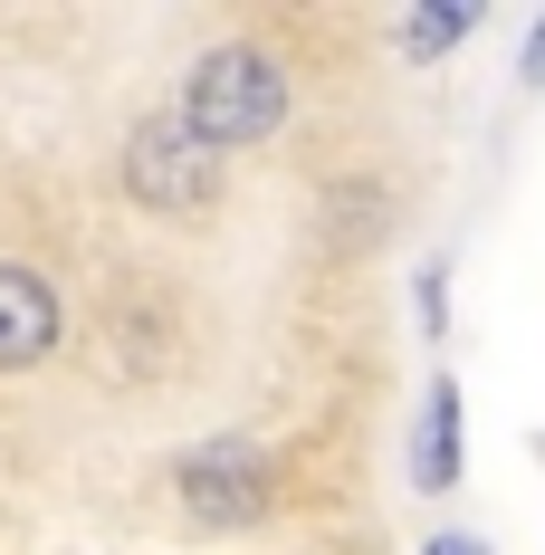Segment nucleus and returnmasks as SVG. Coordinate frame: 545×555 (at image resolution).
<instances>
[{
    "instance_id": "nucleus-1",
    "label": "nucleus",
    "mask_w": 545,
    "mask_h": 555,
    "mask_svg": "<svg viewBox=\"0 0 545 555\" xmlns=\"http://www.w3.org/2000/svg\"><path fill=\"white\" fill-rule=\"evenodd\" d=\"M277 115H287V67H277L269 49L230 39V49L192 57V77H182V125H192L211 154H239V144L277 134Z\"/></svg>"
},
{
    "instance_id": "nucleus-2",
    "label": "nucleus",
    "mask_w": 545,
    "mask_h": 555,
    "mask_svg": "<svg viewBox=\"0 0 545 555\" xmlns=\"http://www.w3.org/2000/svg\"><path fill=\"white\" fill-rule=\"evenodd\" d=\"M125 192L144 202V211H164V221H202L220 202V154L172 115H144L134 134H125Z\"/></svg>"
},
{
    "instance_id": "nucleus-3",
    "label": "nucleus",
    "mask_w": 545,
    "mask_h": 555,
    "mask_svg": "<svg viewBox=\"0 0 545 555\" xmlns=\"http://www.w3.org/2000/svg\"><path fill=\"white\" fill-rule=\"evenodd\" d=\"M172 489H182V507L202 527H259L269 517V460L239 441H202L172 460Z\"/></svg>"
},
{
    "instance_id": "nucleus-4",
    "label": "nucleus",
    "mask_w": 545,
    "mask_h": 555,
    "mask_svg": "<svg viewBox=\"0 0 545 555\" xmlns=\"http://www.w3.org/2000/svg\"><path fill=\"white\" fill-rule=\"evenodd\" d=\"M57 345V287L20 259H0V374H29Z\"/></svg>"
},
{
    "instance_id": "nucleus-5",
    "label": "nucleus",
    "mask_w": 545,
    "mask_h": 555,
    "mask_svg": "<svg viewBox=\"0 0 545 555\" xmlns=\"http://www.w3.org/2000/svg\"><path fill=\"white\" fill-rule=\"evenodd\" d=\"M459 441H469L459 384H431V402H421V441H412V479H421V489H450V479H459Z\"/></svg>"
},
{
    "instance_id": "nucleus-6",
    "label": "nucleus",
    "mask_w": 545,
    "mask_h": 555,
    "mask_svg": "<svg viewBox=\"0 0 545 555\" xmlns=\"http://www.w3.org/2000/svg\"><path fill=\"white\" fill-rule=\"evenodd\" d=\"M479 20H489L479 0H431V10H412V20H402V57H440V49H459Z\"/></svg>"
},
{
    "instance_id": "nucleus-7",
    "label": "nucleus",
    "mask_w": 545,
    "mask_h": 555,
    "mask_svg": "<svg viewBox=\"0 0 545 555\" xmlns=\"http://www.w3.org/2000/svg\"><path fill=\"white\" fill-rule=\"evenodd\" d=\"M421 555H479V546H469V537H431Z\"/></svg>"
},
{
    "instance_id": "nucleus-8",
    "label": "nucleus",
    "mask_w": 545,
    "mask_h": 555,
    "mask_svg": "<svg viewBox=\"0 0 545 555\" xmlns=\"http://www.w3.org/2000/svg\"><path fill=\"white\" fill-rule=\"evenodd\" d=\"M527 77H536V87H545V29H536V39H527Z\"/></svg>"
}]
</instances>
